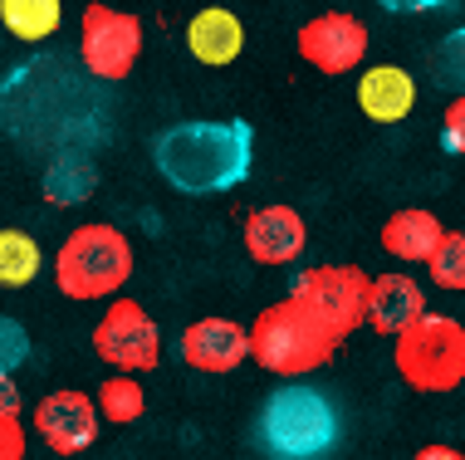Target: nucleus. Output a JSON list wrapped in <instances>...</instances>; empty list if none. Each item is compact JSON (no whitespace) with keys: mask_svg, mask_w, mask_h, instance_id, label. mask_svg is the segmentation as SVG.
<instances>
[{"mask_svg":"<svg viewBox=\"0 0 465 460\" xmlns=\"http://www.w3.org/2000/svg\"><path fill=\"white\" fill-rule=\"evenodd\" d=\"M153 161H157L162 177H167V186H177L182 196H221V191H235L250 177L255 132L241 118L177 122V128L157 132Z\"/></svg>","mask_w":465,"mask_h":460,"instance_id":"f257e3e1","label":"nucleus"},{"mask_svg":"<svg viewBox=\"0 0 465 460\" xmlns=\"http://www.w3.org/2000/svg\"><path fill=\"white\" fill-rule=\"evenodd\" d=\"M255 445L270 460H323L338 445V412L319 387H280L255 416Z\"/></svg>","mask_w":465,"mask_h":460,"instance_id":"f03ea898","label":"nucleus"},{"mask_svg":"<svg viewBox=\"0 0 465 460\" xmlns=\"http://www.w3.org/2000/svg\"><path fill=\"white\" fill-rule=\"evenodd\" d=\"M245 343H250V357L265 372H274V377H304V372L323 367L338 347H343V338H338L329 323L313 318L309 308L294 304L289 294L250 323Z\"/></svg>","mask_w":465,"mask_h":460,"instance_id":"7ed1b4c3","label":"nucleus"},{"mask_svg":"<svg viewBox=\"0 0 465 460\" xmlns=\"http://www.w3.org/2000/svg\"><path fill=\"white\" fill-rule=\"evenodd\" d=\"M133 275V245L128 235L108 220L79 226L64 235L54 255V284L59 294L74 304H94V299H113Z\"/></svg>","mask_w":465,"mask_h":460,"instance_id":"20e7f679","label":"nucleus"},{"mask_svg":"<svg viewBox=\"0 0 465 460\" xmlns=\"http://www.w3.org/2000/svg\"><path fill=\"white\" fill-rule=\"evenodd\" d=\"M392 363L417 392H450L465 382V328L450 314H421L397 333Z\"/></svg>","mask_w":465,"mask_h":460,"instance_id":"39448f33","label":"nucleus"},{"mask_svg":"<svg viewBox=\"0 0 465 460\" xmlns=\"http://www.w3.org/2000/svg\"><path fill=\"white\" fill-rule=\"evenodd\" d=\"M289 299L304 304L313 318H323L338 338L362 323V299H368V275L353 265H309L289 284Z\"/></svg>","mask_w":465,"mask_h":460,"instance_id":"423d86ee","label":"nucleus"},{"mask_svg":"<svg viewBox=\"0 0 465 460\" xmlns=\"http://www.w3.org/2000/svg\"><path fill=\"white\" fill-rule=\"evenodd\" d=\"M79 54L94 79H128L143 59V20L113 5H84L79 20Z\"/></svg>","mask_w":465,"mask_h":460,"instance_id":"0eeeda50","label":"nucleus"},{"mask_svg":"<svg viewBox=\"0 0 465 460\" xmlns=\"http://www.w3.org/2000/svg\"><path fill=\"white\" fill-rule=\"evenodd\" d=\"M94 353L104 357L108 367L118 372H153L157 357H162V338H157V323L147 318L143 304L133 299H113L108 314L98 318L94 328Z\"/></svg>","mask_w":465,"mask_h":460,"instance_id":"6e6552de","label":"nucleus"},{"mask_svg":"<svg viewBox=\"0 0 465 460\" xmlns=\"http://www.w3.org/2000/svg\"><path fill=\"white\" fill-rule=\"evenodd\" d=\"M368 54V24L348 10H323L299 24V59L319 73H353Z\"/></svg>","mask_w":465,"mask_h":460,"instance_id":"1a4fd4ad","label":"nucleus"},{"mask_svg":"<svg viewBox=\"0 0 465 460\" xmlns=\"http://www.w3.org/2000/svg\"><path fill=\"white\" fill-rule=\"evenodd\" d=\"M35 431L54 455H84L98 441V406L89 402V392H49L35 406Z\"/></svg>","mask_w":465,"mask_h":460,"instance_id":"9d476101","label":"nucleus"},{"mask_svg":"<svg viewBox=\"0 0 465 460\" xmlns=\"http://www.w3.org/2000/svg\"><path fill=\"white\" fill-rule=\"evenodd\" d=\"M309 245V226L294 206H260L245 220V250L255 265H294Z\"/></svg>","mask_w":465,"mask_h":460,"instance_id":"9b49d317","label":"nucleus"},{"mask_svg":"<svg viewBox=\"0 0 465 460\" xmlns=\"http://www.w3.org/2000/svg\"><path fill=\"white\" fill-rule=\"evenodd\" d=\"M250 357L245 328L231 318H196L182 333V363L196 372H231Z\"/></svg>","mask_w":465,"mask_h":460,"instance_id":"f8f14e48","label":"nucleus"},{"mask_svg":"<svg viewBox=\"0 0 465 460\" xmlns=\"http://www.w3.org/2000/svg\"><path fill=\"white\" fill-rule=\"evenodd\" d=\"M426 314V294L411 275H382L368 279V299H362V318L372 323L377 333L397 338L407 323H417Z\"/></svg>","mask_w":465,"mask_h":460,"instance_id":"ddd939ff","label":"nucleus"},{"mask_svg":"<svg viewBox=\"0 0 465 460\" xmlns=\"http://www.w3.org/2000/svg\"><path fill=\"white\" fill-rule=\"evenodd\" d=\"M358 108L372 122L392 128V122H401L411 108H417V79H411L407 69H397V64L362 69V79H358Z\"/></svg>","mask_w":465,"mask_h":460,"instance_id":"4468645a","label":"nucleus"},{"mask_svg":"<svg viewBox=\"0 0 465 460\" xmlns=\"http://www.w3.org/2000/svg\"><path fill=\"white\" fill-rule=\"evenodd\" d=\"M186 49H192L196 64L206 69H221V64H235L245 49V30L231 10L211 5V10H196L192 24H186Z\"/></svg>","mask_w":465,"mask_h":460,"instance_id":"2eb2a0df","label":"nucleus"},{"mask_svg":"<svg viewBox=\"0 0 465 460\" xmlns=\"http://www.w3.org/2000/svg\"><path fill=\"white\" fill-rule=\"evenodd\" d=\"M441 220L431 216V210H421V206H401L387 216V226H382V250L401 259V265H426V255L436 250V240H441Z\"/></svg>","mask_w":465,"mask_h":460,"instance_id":"dca6fc26","label":"nucleus"},{"mask_svg":"<svg viewBox=\"0 0 465 460\" xmlns=\"http://www.w3.org/2000/svg\"><path fill=\"white\" fill-rule=\"evenodd\" d=\"M0 24H5L15 40L40 44L49 34H59V24H64V0H0Z\"/></svg>","mask_w":465,"mask_h":460,"instance_id":"f3484780","label":"nucleus"},{"mask_svg":"<svg viewBox=\"0 0 465 460\" xmlns=\"http://www.w3.org/2000/svg\"><path fill=\"white\" fill-rule=\"evenodd\" d=\"M45 255L40 245H35V235L25 230H0V289H25V284H35L40 275Z\"/></svg>","mask_w":465,"mask_h":460,"instance_id":"a211bd4d","label":"nucleus"},{"mask_svg":"<svg viewBox=\"0 0 465 460\" xmlns=\"http://www.w3.org/2000/svg\"><path fill=\"white\" fill-rule=\"evenodd\" d=\"M98 421H113V426H128V421H137L147 412V392L143 382L133 377V372H113V377L98 387Z\"/></svg>","mask_w":465,"mask_h":460,"instance_id":"6ab92c4d","label":"nucleus"},{"mask_svg":"<svg viewBox=\"0 0 465 460\" xmlns=\"http://www.w3.org/2000/svg\"><path fill=\"white\" fill-rule=\"evenodd\" d=\"M426 275L436 289H465V230H441L436 250L426 255Z\"/></svg>","mask_w":465,"mask_h":460,"instance_id":"aec40b11","label":"nucleus"},{"mask_svg":"<svg viewBox=\"0 0 465 460\" xmlns=\"http://www.w3.org/2000/svg\"><path fill=\"white\" fill-rule=\"evenodd\" d=\"M94 181H98L94 161H84V157H64V161H54V167H49L45 191L54 196L59 206H74V201H84V196L94 191Z\"/></svg>","mask_w":465,"mask_h":460,"instance_id":"412c9836","label":"nucleus"},{"mask_svg":"<svg viewBox=\"0 0 465 460\" xmlns=\"http://www.w3.org/2000/svg\"><path fill=\"white\" fill-rule=\"evenodd\" d=\"M436 69H441V83H450V89L465 93V24L446 34L441 54H436Z\"/></svg>","mask_w":465,"mask_h":460,"instance_id":"4be33fe9","label":"nucleus"},{"mask_svg":"<svg viewBox=\"0 0 465 460\" xmlns=\"http://www.w3.org/2000/svg\"><path fill=\"white\" fill-rule=\"evenodd\" d=\"M25 357H30V333H25V323L0 314V372H15Z\"/></svg>","mask_w":465,"mask_h":460,"instance_id":"5701e85b","label":"nucleus"},{"mask_svg":"<svg viewBox=\"0 0 465 460\" xmlns=\"http://www.w3.org/2000/svg\"><path fill=\"white\" fill-rule=\"evenodd\" d=\"M441 142H446V152L465 157V93L450 98V108H446V118H441Z\"/></svg>","mask_w":465,"mask_h":460,"instance_id":"b1692460","label":"nucleus"},{"mask_svg":"<svg viewBox=\"0 0 465 460\" xmlns=\"http://www.w3.org/2000/svg\"><path fill=\"white\" fill-rule=\"evenodd\" d=\"M25 451H30V436H25L20 416L0 412V460H25Z\"/></svg>","mask_w":465,"mask_h":460,"instance_id":"393cba45","label":"nucleus"},{"mask_svg":"<svg viewBox=\"0 0 465 460\" xmlns=\"http://www.w3.org/2000/svg\"><path fill=\"white\" fill-rule=\"evenodd\" d=\"M0 412H5V416H20V387L10 382V372H0Z\"/></svg>","mask_w":465,"mask_h":460,"instance_id":"a878e982","label":"nucleus"},{"mask_svg":"<svg viewBox=\"0 0 465 460\" xmlns=\"http://www.w3.org/2000/svg\"><path fill=\"white\" fill-rule=\"evenodd\" d=\"M382 10H401V15H417V10H436L446 5V0H377Z\"/></svg>","mask_w":465,"mask_h":460,"instance_id":"bb28decb","label":"nucleus"},{"mask_svg":"<svg viewBox=\"0 0 465 460\" xmlns=\"http://www.w3.org/2000/svg\"><path fill=\"white\" fill-rule=\"evenodd\" d=\"M411 460H465V455L456 451V445H421Z\"/></svg>","mask_w":465,"mask_h":460,"instance_id":"cd10ccee","label":"nucleus"}]
</instances>
